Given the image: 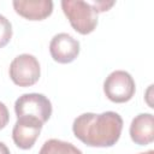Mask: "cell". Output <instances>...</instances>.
<instances>
[{
    "label": "cell",
    "mask_w": 154,
    "mask_h": 154,
    "mask_svg": "<svg viewBox=\"0 0 154 154\" xmlns=\"http://www.w3.org/2000/svg\"><path fill=\"white\" fill-rule=\"evenodd\" d=\"M123 130L122 117L113 111L100 114L87 112L78 116L72 124L75 136L89 147H112L114 146Z\"/></svg>",
    "instance_id": "cell-1"
},
{
    "label": "cell",
    "mask_w": 154,
    "mask_h": 154,
    "mask_svg": "<svg viewBox=\"0 0 154 154\" xmlns=\"http://www.w3.org/2000/svg\"><path fill=\"white\" fill-rule=\"evenodd\" d=\"M61 8L71 26L82 35L93 32L97 25V11L91 2L81 0H63Z\"/></svg>",
    "instance_id": "cell-2"
},
{
    "label": "cell",
    "mask_w": 154,
    "mask_h": 154,
    "mask_svg": "<svg viewBox=\"0 0 154 154\" xmlns=\"http://www.w3.org/2000/svg\"><path fill=\"white\" fill-rule=\"evenodd\" d=\"M14 112L17 118L29 117L45 124L52 116V103L43 94H23L14 102Z\"/></svg>",
    "instance_id": "cell-3"
},
{
    "label": "cell",
    "mask_w": 154,
    "mask_h": 154,
    "mask_svg": "<svg viewBox=\"0 0 154 154\" xmlns=\"http://www.w3.org/2000/svg\"><path fill=\"white\" fill-rule=\"evenodd\" d=\"M135 91V81L132 76L124 70H116L111 72L103 82V93L112 102H128L132 99Z\"/></svg>",
    "instance_id": "cell-4"
},
{
    "label": "cell",
    "mask_w": 154,
    "mask_h": 154,
    "mask_svg": "<svg viewBox=\"0 0 154 154\" xmlns=\"http://www.w3.org/2000/svg\"><path fill=\"white\" fill-rule=\"evenodd\" d=\"M10 77L16 85L31 87L34 85L41 75L38 60L28 53L19 54L10 64Z\"/></svg>",
    "instance_id": "cell-5"
},
{
    "label": "cell",
    "mask_w": 154,
    "mask_h": 154,
    "mask_svg": "<svg viewBox=\"0 0 154 154\" xmlns=\"http://www.w3.org/2000/svg\"><path fill=\"white\" fill-rule=\"evenodd\" d=\"M49 53L59 64L72 63L79 54V42L66 32H59L49 42Z\"/></svg>",
    "instance_id": "cell-6"
},
{
    "label": "cell",
    "mask_w": 154,
    "mask_h": 154,
    "mask_svg": "<svg viewBox=\"0 0 154 154\" xmlns=\"http://www.w3.org/2000/svg\"><path fill=\"white\" fill-rule=\"evenodd\" d=\"M43 124L34 118L22 117L17 118V122L12 129V138L14 144L20 149H30L40 136Z\"/></svg>",
    "instance_id": "cell-7"
},
{
    "label": "cell",
    "mask_w": 154,
    "mask_h": 154,
    "mask_svg": "<svg viewBox=\"0 0 154 154\" xmlns=\"http://www.w3.org/2000/svg\"><path fill=\"white\" fill-rule=\"evenodd\" d=\"M12 5L19 16L29 20H42L53 12L51 0H14Z\"/></svg>",
    "instance_id": "cell-8"
},
{
    "label": "cell",
    "mask_w": 154,
    "mask_h": 154,
    "mask_svg": "<svg viewBox=\"0 0 154 154\" xmlns=\"http://www.w3.org/2000/svg\"><path fill=\"white\" fill-rule=\"evenodd\" d=\"M130 137L138 146H147L154 141V117L152 113H140L132 119Z\"/></svg>",
    "instance_id": "cell-9"
},
{
    "label": "cell",
    "mask_w": 154,
    "mask_h": 154,
    "mask_svg": "<svg viewBox=\"0 0 154 154\" xmlns=\"http://www.w3.org/2000/svg\"><path fill=\"white\" fill-rule=\"evenodd\" d=\"M38 154H82V152L70 142L51 138L42 144Z\"/></svg>",
    "instance_id": "cell-10"
},
{
    "label": "cell",
    "mask_w": 154,
    "mask_h": 154,
    "mask_svg": "<svg viewBox=\"0 0 154 154\" xmlns=\"http://www.w3.org/2000/svg\"><path fill=\"white\" fill-rule=\"evenodd\" d=\"M12 37L11 22L2 14H0V48L5 47Z\"/></svg>",
    "instance_id": "cell-11"
},
{
    "label": "cell",
    "mask_w": 154,
    "mask_h": 154,
    "mask_svg": "<svg viewBox=\"0 0 154 154\" xmlns=\"http://www.w3.org/2000/svg\"><path fill=\"white\" fill-rule=\"evenodd\" d=\"M10 120V113L4 102L0 101V130L4 129Z\"/></svg>",
    "instance_id": "cell-12"
},
{
    "label": "cell",
    "mask_w": 154,
    "mask_h": 154,
    "mask_svg": "<svg viewBox=\"0 0 154 154\" xmlns=\"http://www.w3.org/2000/svg\"><path fill=\"white\" fill-rule=\"evenodd\" d=\"M93 6L96 8L97 12H103V11H108V8H111L113 5H114V1H94L91 2Z\"/></svg>",
    "instance_id": "cell-13"
},
{
    "label": "cell",
    "mask_w": 154,
    "mask_h": 154,
    "mask_svg": "<svg viewBox=\"0 0 154 154\" xmlns=\"http://www.w3.org/2000/svg\"><path fill=\"white\" fill-rule=\"evenodd\" d=\"M0 154H11L10 149L7 148V146L4 142H0Z\"/></svg>",
    "instance_id": "cell-14"
},
{
    "label": "cell",
    "mask_w": 154,
    "mask_h": 154,
    "mask_svg": "<svg viewBox=\"0 0 154 154\" xmlns=\"http://www.w3.org/2000/svg\"><path fill=\"white\" fill-rule=\"evenodd\" d=\"M140 154H154V150H148V152H146V153H140Z\"/></svg>",
    "instance_id": "cell-15"
}]
</instances>
